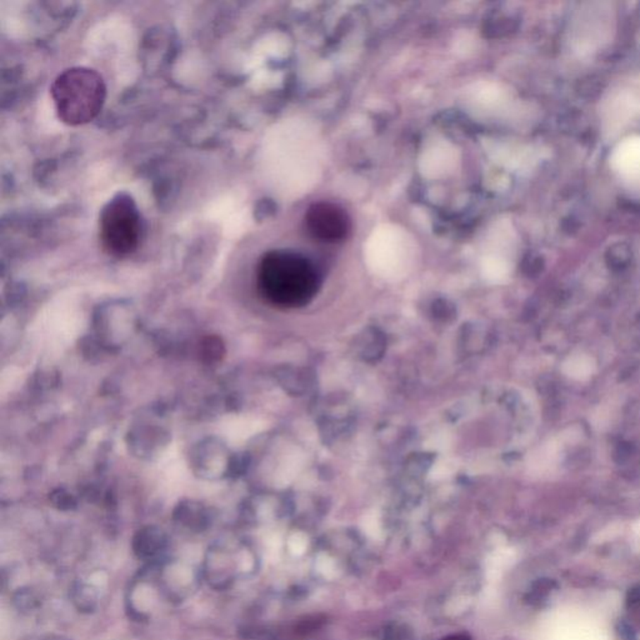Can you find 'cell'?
Here are the masks:
<instances>
[{"mask_svg":"<svg viewBox=\"0 0 640 640\" xmlns=\"http://www.w3.org/2000/svg\"><path fill=\"white\" fill-rule=\"evenodd\" d=\"M258 289L265 301L282 308L301 307L317 293L319 278L307 258L288 250H273L262 258Z\"/></svg>","mask_w":640,"mask_h":640,"instance_id":"1","label":"cell"},{"mask_svg":"<svg viewBox=\"0 0 640 640\" xmlns=\"http://www.w3.org/2000/svg\"><path fill=\"white\" fill-rule=\"evenodd\" d=\"M50 92L58 116L68 126H83L95 119L107 98L102 76L84 66L63 71L55 79Z\"/></svg>","mask_w":640,"mask_h":640,"instance_id":"2","label":"cell"},{"mask_svg":"<svg viewBox=\"0 0 640 640\" xmlns=\"http://www.w3.org/2000/svg\"><path fill=\"white\" fill-rule=\"evenodd\" d=\"M142 236V218L134 199L126 193L116 194L107 203L99 220V236L105 252L126 257L137 250Z\"/></svg>","mask_w":640,"mask_h":640,"instance_id":"3","label":"cell"},{"mask_svg":"<svg viewBox=\"0 0 640 640\" xmlns=\"http://www.w3.org/2000/svg\"><path fill=\"white\" fill-rule=\"evenodd\" d=\"M309 234L318 241L335 243L344 239L351 230V220L344 209L333 203L313 204L306 215Z\"/></svg>","mask_w":640,"mask_h":640,"instance_id":"4","label":"cell"},{"mask_svg":"<svg viewBox=\"0 0 640 640\" xmlns=\"http://www.w3.org/2000/svg\"><path fill=\"white\" fill-rule=\"evenodd\" d=\"M610 163L615 171L627 179L640 178V137L625 139L615 148Z\"/></svg>","mask_w":640,"mask_h":640,"instance_id":"5","label":"cell"},{"mask_svg":"<svg viewBox=\"0 0 640 640\" xmlns=\"http://www.w3.org/2000/svg\"><path fill=\"white\" fill-rule=\"evenodd\" d=\"M164 547V539L158 531H145L139 533L134 539V553L138 558L153 559L162 552Z\"/></svg>","mask_w":640,"mask_h":640,"instance_id":"6","label":"cell"},{"mask_svg":"<svg viewBox=\"0 0 640 640\" xmlns=\"http://www.w3.org/2000/svg\"><path fill=\"white\" fill-rule=\"evenodd\" d=\"M596 370V361L586 354L572 356L564 361L563 372L575 380H586Z\"/></svg>","mask_w":640,"mask_h":640,"instance_id":"7","label":"cell"},{"mask_svg":"<svg viewBox=\"0 0 640 640\" xmlns=\"http://www.w3.org/2000/svg\"><path fill=\"white\" fill-rule=\"evenodd\" d=\"M385 640H413V633L411 629H408L406 625L403 624H392L389 625L385 634Z\"/></svg>","mask_w":640,"mask_h":640,"instance_id":"8","label":"cell"},{"mask_svg":"<svg viewBox=\"0 0 640 640\" xmlns=\"http://www.w3.org/2000/svg\"><path fill=\"white\" fill-rule=\"evenodd\" d=\"M440 640H471V636L465 633H459V634H452L445 636L443 639Z\"/></svg>","mask_w":640,"mask_h":640,"instance_id":"9","label":"cell"}]
</instances>
